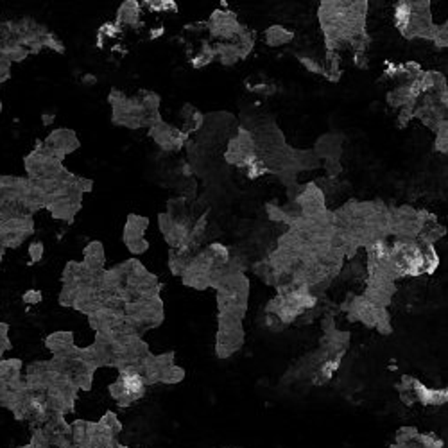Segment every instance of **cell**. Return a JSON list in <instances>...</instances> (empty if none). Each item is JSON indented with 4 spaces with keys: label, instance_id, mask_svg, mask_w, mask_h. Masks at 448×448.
Returning <instances> with one entry per match:
<instances>
[{
    "label": "cell",
    "instance_id": "cell-13",
    "mask_svg": "<svg viewBox=\"0 0 448 448\" xmlns=\"http://www.w3.org/2000/svg\"><path fill=\"white\" fill-rule=\"evenodd\" d=\"M341 135H325L321 136L314 147V153L318 156V160H327V162H339L341 156Z\"/></svg>",
    "mask_w": 448,
    "mask_h": 448
},
{
    "label": "cell",
    "instance_id": "cell-24",
    "mask_svg": "<svg viewBox=\"0 0 448 448\" xmlns=\"http://www.w3.org/2000/svg\"><path fill=\"white\" fill-rule=\"evenodd\" d=\"M144 8L145 10L149 11H176V2L174 0H160V2H156V0H147V2H144Z\"/></svg>",
    "mask_w": 448,
    "mask_h": 448
},
{
    "label": "cell",
    "instance_id": "cell-12",
    "mask_svg": "<svg viewBox=\"0 0 448 448\" xmlns=\"http://www.w3.org/2000/svg\"><path fill=\"white\" fill-rule=\"evenodd\" d=\"M395 284L388 280H382V278H369L368 289L364 293V298L369 299L371 303L377 305V307L386 308L389 303H391V298L395 295Z\"/></svg>",
    "mask_w": 448,
    "mask_h": 448
},
{
    "label": "cell",
    "instance_id": "cell-28",
    "mask_svg": "<svg viewBox=\"0 0 448 448\" xmlns=\"http://www.w3.org/2000/svg\"><path fill=\"white\" fill-rule=\"evenodd\" d=\"M162 34H164V27H160V29H154V31H153V34H151V38L162 36Z\"/></svg>",
    "mask_w": 448,
    "mask_h": 448
},
{
    "label": "cell",
    "instance_id": "cell-3",
    "mask_svg": "<svg viewBox=\"0 0 448 448\" xmlns=\"http://www.w3.org/2000/svg\"><path fill=\"white\" fill-rule=\"evenodd\" d=\"M110 395L119 406H131L145 395V382L135 368L119 369V378L110 386Z\"/></svg>",
    "mask_w": 448,
    "mask_h": 448
},
{
    "label": "cell",
    "instance_id": "cell-20",
    "mask_svg": "<svg viewBox=\"0 0 448 448\" xmlns=\"http://www.w3.org/2000/svg\"><path fill=\"white\" fill-rule=\"evenodd\" d=\"M183 110L188 113L187 119H183V127L182 131L183 133H196L197 129H199L201 126H203V115H201V112H197L196 108L192 106H183Z\"/></svg>",
    "mask_w": 448,
    "mask_h": 448
},
{
    "label": "cell",
    "instance_id": "cell-27",
    "mask_svg": "<svg viewBox=\"0 0 448 448\" xmlns=\"http://www.w3.org/2000/svg\"><path fill=\"white\" fill-rule=\"evenodd\" d=\"M22 299H24V303L27 305H38L43 299V296L40 290L31 289V290H25V295L22 296Z\"/></svg>",
    "mask_w": 448,
    "mask_h": 448
},
{
    "label": "cell",
    "instance_id": "cell-6",
    "mask_svg": "<svg viewBox=\"0 0 448 448\" xmlns=\"http://www.w3.org/2000/svg\"><path fill=\"white\" fill-rule=\"evenodd\" d=\"M34 234L33 217H16L0 223V249L18 248L29 235Z\"/></svg>",
    "mask_w": 448,
    "mask_h": 448
},
{
    "label": "cell",
    "instance_id": "cell-30",
    "mask_svg": "<svg viewBox=\"0 0 448 448\" xmlns=\"http://www.w3.org/2000/svg\"><path fill=\"white\" fill-rule=\"evenodd\" d=\"M4 251L5 249H0V262H2V257H4Z\"/></svg>",
    "mask_w": 448,
    "mask_h": 448
},
{
    "label": "cell",
    "instance_id": "cell-17",
    "mask_svg": "<svg viewBox=\"0 0 448 448\" xmlns=\"http://www.w3.org/2000/svg\"><path fill=\"white\" fill-rule=\"evenodd\" d=\"M264 40L269 47H282V45H287L295 40V33L285 29L284 25H271L269 29H266Z\"/></svg>",
    "mask_w": 448,
    "mask_h": 448
},
{
    "label": "cell",
    "instance_id": "cell-15",
    "mask_svg": "<svg viewBox=\"0 0 448 448\" xmlns=\"http://www.w3.org/2000/svg\"><path fill=\"white\" fill-rule=\"evenodd\" d=\"M106 262V255H104V246L103 242L94 240L84 248V266L92 269V271H101Z\"/></svg>",
    "mask_w": 448,
    "mask_h": 448
},
{
    "label": "cell",
    "instance_id": "cell-14",
    "mask_svg": "<svg viewBox=\"0 0 448 448\" xmlns=\"http://www.w3.org/2000/svg\"><path fill=\"white\" fill-rule=\"evenodd\" d=\"M140 2H136V0H126V2L119 8L117 20H115V22H117L119 25L136 27V25H140Z\"/></svg>",
    "mask_w": 448,
    "mask_h": 448
},
{
    "label": "cell",
    "instance_id": "cell-31",
    "mask_svg": "<svg viewBox=\"0 0 448 448\" xmlns=\"http://www.w3.org/2000/svg\"><path fill=\"white\" fill-rule=\"evenodd\" d=\"M0 113H2V101H0Z\"/></svg>",
    "mask_w": 448,
    "mask_h": 448
},
{
    "label": "cell",
    "instance_id": "cell-32",
    "mask_svg": "<svg viewBox=\"0 0 448 448\" xmlns=\"http://www.w3.org/2000/svg\"><path fill=\"white\" fill-rule=\"evenodd\" d=\"M117 448H126V447H117Z\"/></svg>",
    "mask_w": 448,
    "mask_h": 448
},
{
    "label": "cell",
    "instance_id": "cell-26",
    "mask_svg": "<svg viewBox=\"0 0 448 448\" xmlns=\"http://www.w3.org/2000/svg\"><path fill=\"white\" fill-rule=\"evenodd\" d=\"M42 257H43V242L36 240V242H33L31 246H29V258H31L29 264H38V262L42 260Z\"/></svg>",
    "mask_w": 448,
    "mask_h": 448
},
{
    "label": "cell",
    "instance_id": "cell-16",
    "mask_svg": "<svg viewBox=\"0 0 448 448\" xmlns=\"http://www.w3.org/2000/svg\"><path fill=\"white\" fill-rule=\"evenodd\" d=\"M45 346L54 355H61L71 351L74 348V337L71 332H54L45 339Z\"/></svg>",
    "mask_w": 448,
    "mask_h": 448
},
{
    "label": "cell",
    "instance_id": "cell-11",
    "mask_svg": "<svg viewBox=\"0 0 448 448\" xmlns=\"http://www.w3.org/2000/svg\"><path fill=\"white\" fill-rule=\"evenodd\" d=\"M149 136L156 142L160 149L164 151H179L182 147H185L188 140L187 133H183L182 129H177L164 121H160L158 124L149 127Z\"/></svg>",
    "mask_w": 448,
    "mask_h": 448
},
{
    "label": "cell",
    "instance_id": "cell-23",
    "mask_svg": "<svg viewBox=\"0 0 448 448\" xmlns=\"http://www.w3.org/2000/svg\"><path fill=\"white\" fill-rule=\"evenodd\" d=\"M119 33H121V25H119L117 22H108V24H104L103 27L99 29V47H103L106 38H115L119 36Z\"/></svg>",
    "mask_w": 448,
    "mask_h": 448
},
{
    "label": "cell",
    "instance_id": "cell-18",
    "mask_svg": "<svg viewBox=\"0 0 448 448\" xmlns=\"http://www.w3.org/2000/svg\"><path fill=\"white\" fill-rule=\"evenodd\" d=\"M409 18H411V0H401L395 5V25L403 36L409 25Z\"/></svg>",
    "mask_w": 448,
    "mask_h": 448
},
{
    "label": "cell",
    "instance_id": "cell-25",
    "mask_svg": "<svg viewBox=\"0 0 448 448\" xmlns=\"http://www.w3.org/2000/svg\"><path fill=\"white\" fill-rule=\"evenodd\" d=\"M299 63L307 69L310 74H318V75H323V65L319 63V61H316L314 58H308V56H298Z\"/></svg>",
    "mask_w": 448,
    "mask_h": 448
},
{
    "label": "cell",
    "instance_id": "cell-2",
    "mask_svg": "<svg viewBox=\"0 0 448 448\" xmlns=\"http://www.w3.org/2000/svg\"><path fill=\"white\" fill-rule=\"evenodd\" d=\"M25 171H27L31 179L36 182H45V179H58L66 169L63 167V162L58 160L54 154L49 153L40 140L36 142L34 151L25 156Z\"/></svg>",
    "mask_w": 448,
    "mask_h": 448
},
{
    "label": "cell",
    "instance_id": "cell-29",
    "mask_svg": "<svg viewBox=\"0 0 448 448\" xmlns=\"http://www.w3.org/2000/svg\"><path fill=\"white\" fill-rule=\"evenodd\" d=\"M43 119H45V121H43V124H51V122L54 121V119H52V115H43Z\"/></svg>",
    "mask_w": 448,
    "mask_h": 448
},
{
    "label": "cell",
    "instance_id": "cell-7",
    "mask_svg": "<svg viewBox=\"0 0 448 448\" xmlns=\"http://www.w3.org/2000/svg\"><path fill=\"white\" fill-rule=\"evenodd\" d=\"M206 27L210 31L212 36L223 38V40H232L235 42L238 34L242 33V25L237 20V14L232 11L217 10L210 14V18L206 22Z\"/></svg>",
    "mask_w": 448,
    "mask_h": 448
},
{
    "label": "cell",
    "instance_id": "cell-4",
    "mask_svg": "<svg viewBox=\"0 0 448 448\" xmlns=\"http://www.w3.org/2000/svg\"><path fill=\"white\" fill-rule=\"evenodd\" d=\"M242 345V321L221 318L219 316V330H217V339H215V353H217V357H219V359H228L235 351L240 350V346Z\"/></svg>",
    "mask_w": 448,
    "mask_h": 448
},
{
    "label": "cell",
    "instance_id": "cell-21",
    "mask_svg": "<svg viewBox=\"0 0 448 448\" xmlns=\"http://www.w3.org/2000/svg\"><path fill=\"white\" fill-rule=\"evenodd\" d=\"M436 140H434V147L436 151L439 153H448V124L447 121L441 122L438 127H436Z\"/></svg>",
    "mask_w": 448,
    "mask_h": 448
},
{
    "label": "cell",
    "instance_id": "cell-9",
    "mask_svg": "<svg viewBox=\"0 0 448 448\" xmlns=\"http://www.w3.org/2000/svg\"><path fill=\"white\" fill-rule=\"evenodd\" d=\"M149 226V219L142 217V215L129 214L127 215V223L124 226V244L127 246L131 253L140 255L149 249V242L144 238L145 229Z\"/></svg>",
    "mask_w": 448,
    "mask_h": 448
},
{
    "label": "cell",
    "instance_id": "cell-8",
    "mask_svg": "<svg viewBox=\"0 0 448 448\" xmlns=\"http://www.w3.org/2000/svg\"><path fill=\"white\" fill-rule=\"evenodd\" d=\"M296 205L299 208V215L305 219H314L321 215L323 212H327L325 206V194L316 183H307L301 190H299L298 197H296Z\"/></svg>",
    "mask_w": 448,
    "mask_h": 448
},
{
    "label": "cell",
    "instance_id": "cell-10",
    "mask_svg": "<svg viewBox=\"0 0 448 448\" xmlns=\"http://www.w3.org/2000/svg\"><path fill=\"white\" fill-rule=\"evenodd\" d=\"M79 138L75 135L72 129H66V127H60V129H54L51 135L45 138L43 142V147L49 151L51 154H54L58 160H63L69 156L71 153L79 149Z\"/></svg>",
    "mask_w": 448,
    "mask_h": 448
},
{
    "label": "cell",
    "instance_id": "cell-5",
    "mask_svg": "<svg viewBox=\"0 0 448 448\" xmlns=\"http://www.w3.org/2000/svg\"><path fill=\"white\" fill-rule=\"evenodd\" d=\"M257 145H255V136L249 129L237 131V135L229 140L228 151H226V160L228 164L238 165L240 169H246L249 164L257 160Z\"/></svg>",
    "mask_w": 448,
    "mask_h": 448
},
{
    "label": "cell",
    "instance_id": "cell-1",
    "mask_svg": "<svg viewBox=\"0 0 448 448\" xmlns=\"http://www.w3.org/2000/svg\"><path fill=\"white\" fill-rule=\"evenodd\" d=\"M108 101L112 104L113 124L129 129H140V127H153L158 124L160 119V95L140 90L138 94L129 97L121 90L113 88L108 95Z\"/></svg>",
    "mask_w": 448,
    "mask_h": 448
},
{
    "label": "cell",
    "instance_id": "cell-22",
    "mask_svg": "<svg viewBox=\"0 0 448 448\" xmlns=\"http://www.w3.org/2000/svg\"><path fill=\"white\" fill-rule=\"evenodd\" d=\"M214 60H215L214 47H210V45H205V47L201 49L199 54H197V56L192 60V66H194V69H201V66L210 65Z\"/></svg>",
    "mask_w": 448,
    "mask_h": 448
},
{
    "label": "cell",
    "instance_id": "cell-19",
    "mask_svg": "<svg viewBox=\"0 0 448 448\" xmlns=\"http://www.w3.org/2000/svg\"><path fill=\"white\" fill-rule=\"evenodd\" d=\"M341 58L337 52H328L327 54V65H323V75L330 81H337L341 77Z\"/></svg>",
    "mask_w": 448,
    "mask_h": 448
}]
</instances>
